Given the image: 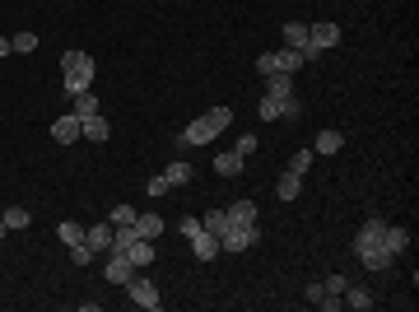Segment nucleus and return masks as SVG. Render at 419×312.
Masks as SVG:
<instances>
[{
  "label": "nucleus",
  "instance_id": "1",
  "mask_svg": "<svg viewBox=\"0 0 419 312\" xmlns=\"http://www.w3.org/2000/svg\"><path fill=\"white\" fill-rule=\"evenodd\" d=\"M354 256L368 265V270H387L391 261H401V256L387 247V224H382V219H368L354 233Z\"/></svg>",
  "mask_w": 419,
  "mask_h": 312
},
{
  "label": "nucleus",
  "instance_id": "2",
  "mask_svg": "<svg viewBox=\"0 0 419 312\" xmlns=\"http://www.w3.org/2000/svg\"><path fill=\"white\" fill-rule=\"evenodd\" d=\"M233 122V112L229 108H210V112H201L196 122H186V131H182V145H210L224 131V126Z\"/></svg>",
  "mask_w": 419,
  "mask_h": 312
},
{
  "label": "nucleus",
  "instance_id": "3",
  "mask_svg": "<svg viewBox=\"0 0 419 312\" xmlns=\"http://www.w3.org/2000/svg\"><path fill=\"white\" fill-rule=\"evenodd\" d=\"M61 70H65V94H89L93 89V56L89 51H65Z\"/></svg>",
  "mask_w": 419,
  "mask_h": 312
},
{
  "label": "nucleus",
  "instance_id": "4",
  "mask_svg": "<svg viewBox=\"0 0 419 312\" xmlns=\"http://www.w3.org/2000/svg\"><path fill=\"white\" fill-rule=\"evenodd\" d=\"M256 238H261V224H229L219 238V252H247Z\"/></svg>",
  "mask_w": 419,
  "mask_h": 312
},
{
  "label": "nucleus",
  "instance_id": "5",
  "mask_svg": "<svg viewBox=\"0 0 419 312\" xmlns=\"http://www.w3.org/2000/svg\"><path fill=\"white\" fill-rule=\"evenodd\" d=\"M126 289H131V303H135V308H149V312H154L158 303H163V298H158V289H154L149 280H145L140 270L131 275V284H126Z\"/></svg>",
  "mask_w": 419,
  "mask_h": 312
},
{
  "label": "nucleus",
  "instance_id": "6",
  "mask_svg": "<svg viewBox=\"0 0 419 312\" xmlns=\"http://www.w3.org/2000/svg\"><path fill=\"white\" fill-rule=\"evenodd\" d=\"M103 275H108V284H131L135 265H131V256H126V252L112 247V252H108V265H103Z\"/></svg>",
  "mask_w": 419,
  "mask_h": 312
},
{
  "label": "nucleus",
  "instance_id": "7",
  "mask_svg": "<svg viewBox=\"0 0 419 312\" xmlns=\"http://www.w3.org/2000/svg\"><path fill=\"white\" fill-rule=\"evenodd\" d=\"M51 140H56V145L84 140V131H79V117H75V112H65V117H56V122H51Z\"/></svg>",
  "mask_w": 419,
  "mask_h": 312
},
{
  "label": "nucleus",
  "instance_id": "8",
  "mask_svg": "<svg viewBox=\"0 0 419 312\" xmlns=\"http://www.w3.org/2000/svg\"><path fill=\"white\" fill-rule=\"evenodd\" d=\"M308 42L317 51H331L336 42H340V28H336V24H308Z\"/></svg>",
  "mask_w": 419,
  "mask_h": 312
},
{
  "label": "nucleus",
  "instance_id": "9",
  "mask_svg": "<svg viewBox=\"0 0 419 312\" xmlns=\"http://www.w3.org/2000/svg\"><path fill=\"white\" fill-rule=\"evenodd\" d=\"M84 243L93 252H112V224H84Z\"/></svg>",
  "mask_w": 419,
  "mask_h": 312
},
{
  "label": "nucleus",
  "instance_id": "10",
  "mask_svg": "<svg viewBox=\"0 0 419 312\" xmlns=\"http://www.w3.org/2000/svg\"><path fill=\"white\" fill-rule=\"evenodd\" d=\"M191 252H196V261H215V256H219V238L201 229V233L191 238Z\"/></svg>",
  "mask_w": 419,
  "mask_h": 312
},
{
  "label": "nucleus",
  "instance_id": "11",
  "mask_svg": "<svg viewBox=\"0 0 419 312\" xmlns=\"http://www.w3.org/2000/svg\"><path fill=\"white\" fill-rule=\"evenodd\" d=\"M298 191H303V172L289 168V172L275 182V196H279V201H298Z\"/></svg>",
  "mask_w": 419,
  "mask_h": 312
},
{
  "label": "nucleus",
  "instance_id": "12",
  "mask_svg": "<svg viewBox=\"0 0 419 312\" xmlns=\"http://www.w3.org/2000/svg\"><path fill=\"white\" fill-rule=\"evenodd\" d=\"M289 94H294V75H284V70L265 75V98H289Z\"/></svg>",
  "mask_w": 419,
  "mask_h": 312
},
{
  "label": "nucleus",
  "instance_id": "13",
  "mask_svg": "<svg viewBox=\"0 0 419 312\" xmlns=\"http://www.w3.org/2000/svg\"><path fill=\"white\" fill-rule=\"evenodd\" d=\"M126 256H131V265H135V270H145V265L154 261V243H149V238H135V243L126 247Z\"/></svg>",
  "mask_w": 419,
  "mask_h": 312
},
{
  "label": "nucleus",
  "instance_id": "14",
  "mask_svg": "<svg viewBox=\"0 0 419 312\" xmlns=\"http://www.w3.org/2000/svg\"><path fill=\"white\" fill-rule=\"evenodd\" d=\"M215 172H219V177H238V172H243V154H238V149L215 154Z\"/></svg>",
  "mask_w": 419,
  "mask_h": 312
},
{
  "label": "nucleus",
  "instance_id": "15",
  "mask_svg": "<svg viewBox=\"0 0 419 312\" xmlns=\"http://www.w3.org/2000/svg\"><path fill=\"white\" fill-rule=\"evenodd\" d=\"M345 149V136L340 131H322L317 140H312V154H340Z\"/></svg>",
  "mask_w": 419,
  "mask_h": 312
},
{
  "label": "nucleus",
  "instance_id": "16",
  "mask_svg": "<svg viewBox=\"0 0 419 312\" xmlns=\"http://www.w3.org/2000/svg\"><path fill=\"white\" fill-rule=\"evenodd\" d=\"M79 131H84V140H108V122H103V112L79 117Z\"/></svg>",
  "mask_w": 419,
  "mask_h": 312
},
{
  "label": "nucleus",
  "instance_id": "17",
  "mask_svg": "<svg viewBox=\"0 0 419 312\" xmlns=\"http://www.w3.org/2000/svg\"><path fill=\"white\" fill-rule=\"evenodd\" d=\"M163 229H168V224H163L158 215H135V233H140V238H149V243H154Z\"/></svg>",
  "mask_w": 419,
  "mask_h": 312
},
{
  "label": "nucleus",
  "instance_id": "18",
  "mask_svg": "<svg viewBox=\"0 0 419 312\" xmlns=\"http://www.w3.org/2000/svg\"><path fill=\"white\" fill-rule=\"evenodd\" d=\"M340 303H350V308H359V312H368L372 308V294H368V289H359V284H345Z\"/></svg>",
  "mask_w": 419,
  "mask_h": 312
},
{
  "label": "nucleus",
  "instance_id": "19",
  "mask_svg": "<svg viewBox=\"0 0 419 312\" xmlns=\"http://www.w3.org/2000/svg\"><path fill=\"white\" fill-rule=\"evenodd\" d=\"M163 177H168V187H186L196 172H191V163H182V158H177V163H168V168H163Z\"/></svg>",
  "mask_w": 419,
  "mask_h": 312
},
{
  "label": "nucleus",
  "instance_id": "20",
  "mask_svg": "<svg viewBox=\"0 0 419 312\" xmlns=\"http://www.w3.org/2000/svg\"><path fill=\"white\" fill-rule=\"evenodd\" d=\"M275 70H284V75H298V70H303V56H298L294 47L275 51Z\"/></svg>",
  "mask_w": 419,
  "mask_h": 312
},
{
  "label": "nucleus",
  "instance_id": "21",
  "mask_svg": "<svg viewBox=\"0 0 419 312\" xmlns=\"http://www.w3.org/2000/svg\"><path fill=\"white\" fill-rule=\"evenodd\" d=\"M229 224H256V205L252 201H233L229 205Z\"/></svg>",
  "mask_w": 419,
  "mask_h": 312
},
{
  "label": "nucleus",
  "instance_id": "22",
  "mask_svg": "<svg viewBox=\"0 0 419 312\" xmlns=\"http://www.w3.org/2000/svg\"><path fill=\"white\" fill-rule=\"evenodd\" d=\"M387 247L396 252V256H405V252H410V233H405L401 224H387Z\"/></svg>",
  "mask_w": 419,
  "mask_h": 312
},
{
  "label": "nucleus",
  "instance_id": "23",
  "mask_svg": "<svg viewBox=\"0 0 419 312\" xmlns=\"http://www.w3.org/2000/svg\"><path fill=\"white\" fill-rule=\"evenodd\" d=\"M284 47H294V51L308 47V24H284Z\"/></svg>",
  "mask_w": 419,
  "mask_h": 312
},
{
  "label": "nucleus",
  "instance_id": "24",
  "mask_svg": "<svg viewBox=\"0 0 419 312\" xmlns=\"http://www.w3.org/2000/svg\"><path fill=\"white\" fill-rule=\"evenodd\" d=\"M201 229L205 233H215V238H224V229H229V210H210V215L201 219Z\"/></svg>",
  "mask_w": 419,
  "mask_h": 312
},
{
  "label": "nucleus",
  "instance_id": "25",
  "mask_svg": "<svg viewBox=\"0 0 419 312\" xmlns=\"http://www.w3.org/2000/svg\"><path fill=\"white\" fill-rule=\"evenodd\" d=\"M256 112H261V122H284V98H265L261 94V108Z\"/></svg>",
  "mask_w": 419,
  "mask_h": 312
},
{
  "label": "nucleus",
  "instance_id": "26",
  "mask_svg": "<svg viewBox=\"0 0 419 312\" xmlns=\"http://www.w3.org/2000/svg\"><path fill=\"white\" fill-rule=\"evenodd\" d=\"M56 238L65 247H75V243H84V224H56Z\"/></svg>",
  "mask_w": 419,
  "mask_h": 312
},
{
  "label": "nucleus",
  "instance_id": "27",
  "mask_svg": "<svg viewBox=\"0 0 419 312\" xmlns=\"http://www.w3.org/2000/svg\"><path fill=\"white\" fill-rule=\"evenodd\" d=\"M0 219H5V229H28V210H24V205H10Z\"/></svg>",
  "mask_w": 419,
  "mask_h": 312
},
{
  "label": "nucleus",
  "instance_id": "28",
  "mask_svg": "<svg viewBox=\"0 0 419 312\" xmlns=\"http://www.w3.org/2000/svg\"><path fill=\"white\" fill-rule=\"evenodd\" d=\"M98 112V98L93 94H75V117H93Z\"/></svg>",
  "mask_w": 419,
  "mask_h": 312
},
{
  "label": "nucleus",
  "instance_id": "29",
  "mask_svg": "<svg viewBox=\"0 0 419 312\" xmlns=\"http://www.w3.org/2000/svg\"><path fill=\"white\" fill-rule=\"evenodd\" d=\"M345 284H350L345 275H326V280H322V289H326V298H340V294H345Z\"/></svg>",
  "mask_w": 419,
  "mask_h": 312
},
{
  "label": "nucleus",
  "instance_id": "30",
  "mask_svg": "<svg viewBox=\"0 0 419 312\" xmlns=\"http://www.w3.org/2000/svg\"><path fill=\"white\" fill-rule=\"evenodd\" d=\"M70 252H75V256H70V261H75V265H89L93 256H98V252H93L89 243H75V247H70Z\"/></svg>",
  "mask_w": 419,
  "mask_h": 312
},
{
  "label": "nucleus",
  "instance_id": "31",
  "mask_svg": "<svg viewBox=\"0 0 419 312\" xmlns=\"http://www.w3.org/2000/svg\"><path fill=\"white\" fill-rule=\"evenodd\" d=\"M108 224H112V229H117V224H135V210H131V205H117Z\"/></svg>",
  "mask_w": 419,
  "mask_h": 312
},
{
  "label": "nucleus",
  "instance_id": "32",
  "mask_svg": "<svg viewBox=\"0 0 419 312\" xmlns=\"http://www.w3.org/2000/svg\"><path fill=\"white\" fill-rule=\"evenodd\" d=\"M10 47H15V51H33V47H38V38H33V33H15V38H10Z\"/></svg>",
  "mask_w": 419,
  "mask_h": 312
},
{
  "label": "nucleus",
  "instance_id": "33",
  "mask_svg": "<svg viewBox=\"0 0 419 312\" xmlns=\"http://www.w3.org/2000/svg\"><path fill=\"white\" fill-rule=\"evenodd\" d=\"M289 168H294V172H308L312 168V149H298V154L289 158Z\"/></svg>",
  "mask_w": 419,
  "mask_h": 312
},
{
  "label": "nucleus",
  "instance_id": "34",
  "mask_svg": "<svg viewBox=\"0 0 419 312\" xmlns=\"http://www.w3.org/2000/svg\"><path fill=\"white\" fill-rule=\"evenodd\" d=\"M145 191H149V196H168V177H163V172H158V177H149V187H145Z\"/></svg>",
  "mask_w": 419,
  "mask_h": 312
},
{
  "label": "nucleus",
  "instance_id": "35",
  "mask_svg": "<svg viewBox=\"0 0 419 312\" xmlns=\"http://www.w3.org/2000/svg\"><path fill=\"white\" fill-rule=\"evenodd\" d=\"M256 70H261V75H275V51H261V56H256Z\"/></svg>",
  "mask_w": 419,
  "mask_h": 312
},
{
  "label": "nucleus",
  "instance_id": "36",
  "mask_svg": "<svg viewBox=\"0 0 419 312\" xmlns=\"http://www.w3.org/2000/svg\"><path fill=\"white\" fill-rule=\"evenodd\" d=\"M233 149H238V154H243V158H247V154H256V136H243V140L233 145Z\"/></svg>",
  "mask_w": 419,
  "mask_h": 312
},
{
  "label": "nucleus",
  "instance_id": "37",
  "mask_svg": "<svg viewBox=\"0 0 419 312\" xmlns=\"http://www.w3.org/2000/svg\"><path fill=\"white\" fill-rule=\"evenodd\" d=\"M196 233H201V219H182V238H186V243H191Z\"/></svg>",
  "mask_w": 419,
  "mask_h": 312
},
{
  "label": "nucleus",
  "instance_id": "38",
  "mask_svg": "<svg viewBox=\"0 0 419 312\" xmlns=\"http://www.w3.org/2000/svg\"><path fill=\"white\" fill-rule=\"evenodd\" d=\"M10 51H15L10 47V38H0V56H10Z\"/></svg>",
  "mask_w": 419,
  "mask_h": 312
},
{
  "label": "nucleus",
  "instance_id": "39",
  "mask_svg": "<svg viewBox=\"0 0 419 312\" xmlns=\"http://www.w3.org/2000/svg\"><path fill=\"white\" fill-rule=\"evenodd\" d=\"M5 233H10V229H5V219H0V238H5Z\"/></svg>",
  "mask_w": 419,
  "mask_h": 312
}]
</instances>
